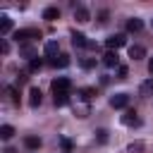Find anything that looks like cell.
Wrapping results in <instances>:
<instances>
[{"mask_svg":"<svg viewBox=\"0 0 153 153\" xmlns=\"http://www.w3.org/2000/svg\"><path fill=\"white\" fill-rule=\"evenodd\" d=\"M72 110H74L76 117H88L91 115V105L81 93H76V100H72Z\"/></svg>","mask_w":153,"mask_h":153,"instance_id":"cell-1","label":"cell"},{"mask_svg":"<svg viewBox=\"0 0 153 153\" xmlns=\"http://www.w3.org/2000/svg\"><path fill=\"white\" fill-rule=\"evenodd\" d=\"M31 38H41V31L38 29H17L14 31V41L22 45V43H29Z\"/></svg>","mask_w":153,"mask_h":153,"instance_id":"cell-2","label":"cell"},{"mask_svg":"<svg viewBox=\"0 0 153 153\" xmlns=\"http://www.w3.org/2000/svg\"><path fill=\"white\" fill-rule=\"evenodd\" d=\"M50 88H53V93H69L72 81H69L67 76H55V79L50 81Z\"/></svg>","mask_w":153,"mask_h":153,"instance_id":"cell-3","label":"cell"},{"mask_svg":"<svg viewBox=\"0 0 153 153\" xmlns=\"http://www.w3.org/2000/svg\"><path fill=\"white\" fill-rule=\"evenodd\" d=\"M105 45H108V50H115L117 53V48L127 45V38H124V33H112V36L105 38Z\"/></svg>","mask_w":153,"mask_h":153,"instance_id":"cell-4","label":"cell"},{"mask_svg":"<svg viewBox=\"0 0 153 153\" xmlns=\"http://www.w3.org/2000/svg\"><path fill=\"white\" fill-rule=\"evenodd\" d=\"M129 105V96L127 93H115L112 98H110V108H115V110H122V108H127Z\"/></svg>","mask_w":153,"mask_h":153,"instance_id":"cell-5","label":"cell"},{"mask_svg":"<svg viewBox=\"0 0 153 153\" xmlns=\"http://www.w3.org/2000/svg\"><path fill=\"white\" fill-rule=\"evenodd\" d=\"M43 53H45V57L55 60V57L60 55V43H57V41H48V43L43 45Z\"/></svg>","mask_w":153,"mask_h":153,"instance_id":"cell-6","label":"cell"},{"mask_svg":"<svg viewBox=\"0 0 153 153\" xmlns=\"http://www.w3.org/2000/svg\"><path fill=\"white\" fill-rule=\"evenodd\" d=\"M41 100H43L41 88H38V86H31V88H29V105H31V108H38Z\"/></svg>","mask_w":153,"mask_h":153,"instance_id":"cell-7","label":"cell"},{"mask_svg":"<svg viewBox=\"0 0 153 153\" xmlns=\"http://www.w3.org/2000/svg\"><path fill=\"white\" fill-rule=\"evenodd\" d=\"M122 124H127V127H139L141 120H139V115H136L134 110H127V112L122 115Z\"/></svg>","mask_w":153,"mask_h":153,"instance_id":"cell-8","label":"cell"},{"mask_svg":"<svg viewBox=\"0 0 153 153\" xmlns=\"http://www.w3.org/2000/svg\"><path fill=\"white\" fill-rule=\"evenodd\" d=\"M74 19L84 24V22H88V19H91V12H88L84 5H74Z\"/></svg>","mask_w":153,"mask_h":153,"instance_id":"cell-9","label":"cell"},{"mask_svg":"<svg viewBox=\"0 0 153 153\" xmlns=\"http://www.w3.org/2000/svg\"><path fill=\"white\" fill-rule=\"evenodd\" d=\"M103 65H105V67H120V57H117V53H115V50H108V53L103 55Z\"/></svg>","mask_w":153,"mask_h":153,"instance_id":"cell-10","label":"cell"},{"mask_svg":"<svg viewBox=\"0 0 153 153\" xmlns=\"http://www.w3.org/2000/svg\"><path fill=\"white\" fill-rule=\"evenodd\" d=\"M143 29V22L139 19V17H131V19H127V31H131V33H139Z\"/></svg>","mask_w":153,"mask_h":153,"instance_id":"cell-11","label":"cell"},{"mask_svg":"<svg viewBox=\"0 0 153 153\" xmlns=\"http://www.w3.org/2000/svg\"><path fill=\"white\" fill-rule=\"evenodd\" d=\"M19 55L26 57V60H33V57H36V50H33L31 43H22V45H19Z\"/></svg>","mask_w":153,"mask_h":153,"instance_id":"cell-12","label":"cell"},{"mask_svg":"<svg viewBox=\"0 0 153 153\" xmlns=\"http://www.w3.org/2000/svg\"><path fill=\"white\" fill-rule=\"evenodd\" d=\"M24 146H26L29 151H36V148H41V139L33 136V134H26V136H24Z\"/></svg>","mask_w":153,"mask_h":153,"instance_id":"cell-13","label":"cell"},{"mask_svg":"<svg viewBox=\"0 0 153 153\" xmlns=\"http://www.w3.org/2000/svg\"><path fill=\"white\" fill-rule=\"evenodd\" d=\"M139 93H141L143 98L153 96V76H151V79H146V81H141V86H139Z\"/></svg>","mask_w":153,"mask_h":153,"instance_id":"cell-14","label":"cell"},{"mask_svg":"<svg viewBox=\"0 0 153 153\" xmlns=\"http://www.w3.org/2000/svg\"><path fill=\"white\" fill-rule=\"evenodd\" d=\"M72 45H74V48H84V45H88V41H86V36H84V33L72 31Z\"/></svg>","mask_w":153,"mask_h":153,"instance_id":"cell-15","label":"cell"},{"mask_svg":"<svg viewBox=\"0 0 153 153\" xmlns=\"http://www.w3.org/2000/svg\"><path fill=\"white\" fill-rule=\"evenodd\" d=\"M129 57H131V60L146 57V48H143V45H129Z\"/></svg>","mask_w":153,"mask_h":153,"instance_id":"cell-16","label":"cell"},{"mask_svg":"<svg viewBox=\"0 0 153 153\" xmlns=\"http://www.w3.org/2000/svg\"><path fill=\"white\" fill-rule=\"evenodd\" d=\"M10 31H12V19H10L7 14H2V17H0V33L7 36Z\"/></svg>","mask_w":153,"mask_h":153,"instance_id":"cell-17","label":"cell"},{"mask_svg":"<svg viewBox=\"0 0 153 153\" xmlns=\"http://www.w3.org/2000/svg\"><path fill=\"white\" fill-rule=\"evenodd\" d=\"M12 136H14V127H12V124H2V127H0V139H2V141H10Z\"/></svg>","mask_w":153,"mask_h":153,"instance_id":"cell-18","label":"cell"},{"mask_svg":"<svg viewBox=\"0 0 153 153\" xmlns=\"http://www.w3.org/2000/svg\"><path fill=\"white\" fill-rule=\"evenodd\" d=\"M57 17H60V10H57V7H45V10H43V19L55 22Z\"/></svg>","mask_w":153,"mask_h":153,"instance_id":"cell-19","label":"cell"},{"mask_svg":"<svg viewBox=\"0 0 153 153\" xmlns=\"http://www.w3.org/2000/svg\"><path fill=\"white\" fill-rule=\"evenodd\" d=\"M53 103H55V108L67 105V103H69V93H55V96H53Z\"/></svg>","mask_w":153,"mask_h":153,"instance_id":"cell-20","label":"cell"},{"mask_svg":"<svg viewBox=\"0 0 153 153\" xmlns=\"http://www.w3.org/2000/svg\"><path fill=\"white\" fill-rule=\"evenodd\" d=\"M5 93L10 96V103H14V105H19V91H17L14 86H5Z\"/></svg>","mask_w":153,"mask_h":153,"instance_id":"cell-21","label":"cell"},{"mask_svg":"<svg viewBox=\"0 0 153 153\" xmlns=\"http://www.w3.org/2000/svg\"><path fill=\"white\" fill-rule=\"evenodd\" d=\"M50 62H53V67H67V65H69V57H67L65 53H60V55H57L55 60H50Z\"/></svg>","mask_w":153,"mask_h":153,"instance_id":"cell-22","label":"cell"},{"mask_svg":"<svg viewBox=\"0 0 153 153\" xmlns=\"http://www.w3.org/2000/svg\"><path fill=\"white\" fill-rule=\"evenodd\" d=\"M143 148H146V143H143V141H131V143L127 146V151H129V153H141Z\"/></svg>","mask_w":153,"mask_h":153,"instance_id":"cell-23","label":"cell"},{"mask_svg":"<svg viewBox=\"0 0 153 153\" xmlns=\"http://www.w3.org/2000/svg\"><path fill=\"white\" fill-rule=\"evenodd\" d=\"M43 67V60L41 57H33V60H29V72H38Z\"/></svg>","mask_w":153,"mask_h":153,"instance_id":"cell-24","label":"cell"},{"mask_svg":"<svg viewBox=\"0 0 153 153\" xmlns=\"http://www.w3.org/2000/svg\"><path fill=\"white\" fill-rule=\"evenodd\" d=\"M79 93H81V96H84V98L91 103V100H93V96H96V88H81Z\"/></svg>","mask_w":153,"mask_h":153,"instance_id":"cell-25","label":"cell"},{"mask_svg":"<svg viewBox=\"0 0 153 153\" xmlns=\"http://www.w3.org/2000/svg\"><path fill=\"white\" fill-rule=\"evenodd\" d=\"M96 141H98V143H105V141H108V129H98V131H96Z\"/></svg>","mask_w":153,"mask_h":153,"instance_id":"cell-26","label":"cell"},{"mask_svg":"<svg viewBox=\"0 0 153 153\" xmlns=\"http://www.w3.org/2000/svg\"><path fill=\"white\" fill-rule=\"evenodd\" d=\"M81 67H84V69L96 67V57H84V60H81Z\"/></svg>","mask_w":153,"mask_h":153,"instance_id":"cell-27","label":"cell"},{"mask_svg":"<svg viewBox=\"0 0 153 153\" xmlns=\"http://www.w3.org/2000/svg\"><path fill=\"white\" fill-rule=\"evenodd\" d=\"M127 74H129V69H127L124 65H120V67H117V79H127Z\"/></svg>","mask_w":153,"mask_h":153,"instance_id":"cell-28","label":"cell"},{"mask_svg":"<svg viewBox=\"0 0 153 153\" xmlns=\"http://www.w3.org/2000/svg\"><path fill=\"white\" fill-rule=\"evenodd\" d=\"M0 50H2V55H7V53H10V43L2 41V43H0Z\"/></svg>","mask_w":153,"mask_h":153,"instance_id":"cell-29","label":"cell"},{"mask_svg":"<svg viewBox=\"0 0 153 153\" xmlns=\"http://www.w3.org/2000/svg\"><path fill=\"white\" fill-rule=\"evenodd\" d=\"M148 72H151V74H153V57H151V60H148Z\"/></svg>","mask_w":153,"mask_h":153,"instance_id":"cell-30","label":"cell"},{"mask_svg":"<svg viewBox=\"0 0 153 153\" xmlns=\"http://www.w3.org/2000/svg\"><path fill=\"white\" fill-rule=\"evenodd\" d=\"M2 153H17V151H14V148H5Z\"/></svg>","mask_w":153,"mask_h":153,"instance_id":"cell-31","label":"cell"},{"mask_svg":"<svg viewBox=\"0 0 153 153\" xmlns=\"http://www.w3.org/2000/svg\"><path fill=\"white\" fill-rule=\"evenodd\" d=\"M151 26H153V19H151Z\"/></svg>","mask_w":153,"mask_h":153,"instance_id":"cell-32","label":"cell"}]
</instances>
